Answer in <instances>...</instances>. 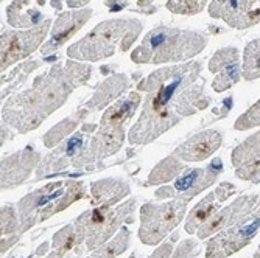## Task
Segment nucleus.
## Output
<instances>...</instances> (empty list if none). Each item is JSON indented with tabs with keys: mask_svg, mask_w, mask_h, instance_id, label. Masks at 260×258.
<instances>
[{
	"mask_svg": "<svg viewBox=\"0 0 260 258\" xmlns=\"http://www.w3.org/2000/svg\"><path fill=\"white\" fill-rule=\"evenodd\" d=\"M106 4H108L109 11H120V10H123V8L128 7L126 0H108Z\"/></svg>",
	"mask_w": 260,
	"mask_h": 258,
	"instance_id": "nucleus-32",
	"label": "nucleus"
},
{
	"mask_svg": "<svg viewBox=\"0 0 260 258\" xmlns=\"http://www.w3.org/2000/svg\"><path fill=\"white\" fill-rule=\"evenodd\" d=\"M200 61L164 67L139 84L147 92L140 117L128 132L131 145H147L172 129L178 122L203 110L210 103L204 93V80L200 78Z\"/></svg>",
	"mask_w": 260,
	"mask_h": 258,
	"instance_id": "nucleus-1",
	"label": "nucleus"
},
{
	"mask_svg": "<svg viewBox=\"0 0 260 258\" xmlns=\"http://www.w3.org/2000/svg\"><path fill=\"white\" fill-rule=\"evenodd\" d=\"M207 44L206 36L169 27H156L133 52L136 64H164L181 62L193 58Z\"/></svg>",
	"mask_w": 260,
	"mask_h": 258,
	"instance_id": "nucleus-4",
	"label": "nucleus"
},
{
	"mask_svg": "<svg viewBox=\"0 0 260 258\" xmlns=\"http://www.w3.org/2000/svg\"><path fill=\"white\" fill-rule=\"evenodd\" d=\"M223 171V162L220 157L214 159L209 165L203 168H193V170H185L182 176H179L173 187H164L156 192L157 199L165 198H179L184 201H192L197 195H200L203 190L209 189V187L215 182L218 174Z\"/></svg>",
	"mask_w": 260,
	"mask_h": 258,
	"instance_id": "nucleus-10",
	"label": "nucleus"
},
{
	"mask_svg": "<svg viewBox=\"0 0 260 258\" xmlns=\"http://www.w3.org/2000/svg\"><path fill=\"white\" fill-rule=\"evenodd\" d=\"M223 142V135L217 129H207L190 137L176 148L175 156L184 162H201L214 154Z\"/></svg>",
	"mask_w": 260,
	"mask_h": 258,
	"instance_id": "nucleus-17",
	"label": "nucleus"
},
{
	"mask_svg": "<svg viewBox=\"0 0 260 258\" xmlns=\"http://www.w3.org/2000/svg\"><path fill=\"white\" fill-rule=\"evenodd\" d=\"M59 2H61V0H53V2H52V7H53V5H55V8H56V10H58V8H59V7H61V5H59Z\"/></svg>",
	"mask_w": 260,
	"mask_h": 258,
	"instance_id": "nucleus-35",
	"label": "nucleus"
},
{
	"mask_svg": "<svg viewBox=\"0 0 260 258\" xmlns=\"http://www.w3.org/2000/svg\"><path fill=\"white\" fill-rule=\"evenodd\" d=\"M232 165L240 179L260 183V131L234 148Z\"/></svg>",
	"mask_w": 260,
	"mask_h": 258,
	"instance_id": "nucleus-15",
	"label": "nucleus"
},
{
	"mask_svg": "<svg viewBox=\"0 0 260 258\" xmlns=\"http://www.w3.org/2000/svg\"><path fill=\"white\" fill-rule=\"evenodd\" d=\"M209 14L235 30H246L260 22V0H212Z\"/></svg>",
	"mask_w": 260,
	"mask_h": 258,
	"instance_id": "nucleus-12",
	"label": "nucleus"
},
{
	"mask_svg": "<svg viewBox=\"0 0 260 258\" xmlns=\"http://www.w3.org/2000/svg\"><path fill=\"white\" fill-rule=\"evenodd\" d=\"M7 16L10 25L16 28H28L42 20V14L30 7V0H13L7 10Z\"/></svg>",
	"mask_w": 260,
	"mask_h": 258,
	"instance_id": "nucleus-22",
	"label": "nucleus"
},
{
	"mask_svg": "<svg viewBox=\"0 0 260 258\" xmlns=\"http://www.w3.org/2000/svg\"><path fill=\"white\" fill-rule=\"evenodd\" d=\"M140 104V95L137 92H131L126 97L120 98L112 104L102 117V123L97 134L92 137L87 150H83L78 157L72 160L75 168L84 165H93L95 162L103 160L120 150L125 142L126 129L125 125L134 115Z\"/></svg>",
	"mask_w": 260,
	"mask_h": 258,
	"instance_id": "nucleus-3",
	"label": "nucleus"
},
{
	"mask_svg": "<svg viewBox=\"0 0 260 258\" xmlns=\"http://www.w3.org/2000/svg\"><path fill=\"white\" fill-rule=\"evenodd\" d=\"M84 195L86 187L78 180H56L35 190L17 204L22 232L62 212L75 201L84 198Z\"/></svg>",
	"mask_w": 260,
	"mask_h": 258,
	"instance_id": "nucleus-6",
	"label": "nucleus"
},
{
	"mask_svg": "<svg viewBox=\"0 0 260 258\" xmlns=\"http://www.w3.org/2000/svg\"><path fill=\"white\" fill-rule=\"evenodd\" d=\"M153 4V0H137V5H140L142 8L144 7H150Z\"/></svg>",
	"mask_w": 260,
	"mask_h": 258,
	"instance_id": "nucleus-34",
	"label": "nucleus"
},
{
	"mask_svg": "<svg viewBox=\"0 0 260 258\" xmlns=\"http://www.w3.org/2000/svg\"><path fill=\"white\" fill-rule=\"evenodd\" d=\"M77 258H80V256H77Z\"/></svg>",
	"mask_w": 260,
	"mask_h": 258,
	"instance_id": "nucleus-37",
	"label": "nucleus"
},
{
	"mask_svg": "<svg viewBox=\"0 0 260 258\" xmlns=\"http://www.w3.org/2000/svg\"><path fill=\"white\" fill-rule=\"evenodd\" d=\"M207 0H169L167 8L175 14L193 16L203 11Z\"/></svg>",
	"mask_w": 260,
	"mask_h": 258,
	"instance_id": "nucleus-28",
	"label": "nucleus"
},
{
	"mask_svg": "<svg viewBox=\"0 0 260 258\" xmlns=\"http://www.w3.org/2000/svg\"><path fill=\"white\" fill-rule=\"evenodd\" d=\"M140 30L142 23L136 19L102 22L81 41L70 45L67 55L70 59L95 62L112 56L117 49L125 53L137 39Z\"/></svg>",
	"mask_w": 260,
	"mask_h": 258,
	"instance_id": "nucleus-5",
	"label": "nucleus"
},
{
	"mask_svg": "<svg viewBox=\"0 0 260 258\" xmlns=\"http://www.w3.org/2000/svg\"><path fill=\"white\" fill-rule=\"evenodd\" d=\"M90 0H67V5L70 8H78V7H83V5H87Z\"/></svg>",
	"mask_w": 260,
	"mask_h": 258,
	"instance_id": "nucleus-33",
	"label": "nucleus"
},
{
	"mask_svg": "<svg viewBox=\"0 0 260 258\" xmlns=\"http://www.w3.org/2000/svg\"><path fill=\"white\" fill-rule=\"evenodd\" d=\"M209 70L215 73V80L212 83V89L215 92H224L235 86L243 77L240 70V53L234 47L218 50L209 61Z\"/></svg>",
	"mask_w": 260,
	"mask_h": 258,
	"instance_id": "nucleus-14",
	"label": "nucleus"
},
{
	"mask_svg": "<svg viewBox=\"0 0 260 258\" xmlns=\"http://www.w3.org/2000/svg\"><path fill=\"white\" fill-rule=\"evenodd\" d=\"M258 204H260V195L240 196L239 199H235L231 205L224 207L223 210H218V212L212 216L209 221H206L197 232L198 238L206 240L210 235H214V233H218L220 230H223L226 227H231L239 219H242L243 216L251 213L254 208H257Z\"/></svg>",
	"mask_w": 260,
	"mask_h": 258,
	"instance_id": "nucleus-13",
	"label": "nucleus"
},
{
	"mask_svg": "<svg viewBox=\"0 0 260 258\" xmlns=\"http://www.w3.org/2000/svg\"><path fill=\"white\" fill-rule=\"evenodd\" d=\"M185 210L187 201L179 198L164 204H145L140 208V241L147 246L159 244L175 230V227H178L185 215Z\"/></svg>",
	"mask_w": 260,
	"mask_h": 258,
	"instance_id": "nucleus-8",
	"label": "nucleus"
},
{
	"mask_svg": "<svg viewBox=\"0 0 260 258\" xmlns=\"http://www.w3.org/2000/svg\"><path fill=\"white\" fill-rule=\"evenodd\" d=\"M90 16H92V11L89 8L62 13L55 22L50 41L47 42L45 45H42L41 53L42 55H49L50 52L58 50L59 47L64 45V42H67L84 25Z\"/></svg>",
	"mask_w": 260,
	"mask_h": 258,
	"instance_id": "nucleus-18",
	"label": "nucleus"
},
{
	"mask_svg": "<svg viewBox=\"0 0 260 258\" xmlns=\"http://www.w3.org/2000/svg\"><path fill=\"white\" fill-rule=\"evenodd\" d=\"M129 193V185L120 179H103L90 187L92 205H114Z\"/></svg>",
	"mask_w": 260,
	"mask_h": 258,
	"instance_id": "nucleus-20",
	"label": "nucleus"
},
{
	"mask_svg": "<svg viewBox=\"0 0 260 258\" xmlns=\"http://www.w3.org/2000/svg\"><path fill=\"white\" fill-rule=\"evenodd\" d=\"M175 240H176V235L172 238V241H167V243H164L162 246H159L156 249V252L151 255V258H172L173 256V244H175Z\"/></svg>",
	"mask_w": 260,
	"mask_h": 258,
	"instance_id": "nucleus-31",
	"label": "nucleus"
},
{
	"mask_svg": "<svg viewBox=\"0 0 260 258\" xmlns=\"http://www.w3.org/2000/svg\"><path fill=\"white\" fill-rule=\"evenodd\" d=\"M260 126V100L252 104L243 115H240L234 123V129L237 131H246L251 128Z\"/></svg>",
	"mask_w": 260,
	"mask_h": 258,
	"instance_id": "nucleus-29",
	"label": "nucleus"
},
{
	"mask_svg": "<svg viewBox=\"0 0 260 258\" xmlns=\"http://www.w3.org/2000/svg\"><path fill=\"white\" fill-rule=\"evenodd\" d=\"M126 86H128V78L125 75H117V77H112L108 81H105L100 86V89L95 92V95L89 100V103L86 106V114L90 110L103 109L114 98L119 97L120 93L126 89Z\"/></svg>",
	"mask_w": 260,
	"mask_h": 258,
	"instance_id": "nucleus-21",
	"label": "nucleus"
},
{
	"mask_svg": "<svg viewBox=\"0 0 260 258\" xmlns=\"http://www.w3.org/2000/svg\"><path fill=\"white\" fill-rule=\"evenodd\" d=\"M90 73L89 65L75 61L53 65L47 73L38 77L28 90L7 101L2 109L4 122L22 134L36 129L66 103L70 93L89 80Z\"/></svg>",
	"mask_w": 260,
	"mask_h": 258,
	"instance_id": "nucleus-2",
	"label": "nucleus"
},
{
	"mask_svg": "<svg viewBox=\"0 0 260 258\" xmlns=\"http://www.w3.org/2000/svg\"><path fill=\"white\" fill-rule=\"evenodd\" d=\"M252 258H260V249H257V252H255V255Z\"/></svg>",
	"mask_w": 260,
	"mask_h": 258,
	"instance_id": "nucleus-36",
	"label": "nucleus"
},
{
	"mask_svg": "<svg viewBox=\"0 0 260 258\" xmlns=\"http://www.w3.org/2000/svg\"><path fill=\"white\" fill-rule=\"evenodd\" d=\"M22 232V226L16 218V210L13 205L7 204L2 207V253H5L10 246L17 240Z\"/></svg>",
	"mask_w": 260,
	"mask_h": 258,
	"instance_id": "nucleus-24",
	"label": "nucleus"
},
{
	"mask_svg": "<svg viewBox=\"0 0 260 258\" xmlns=\"http://www.w3.org/2000/svg\"><path fill=\"white\" fill-rule=\"evenodd\" d=\"M129 240H131L129 229L122 227L120 232L115 235V238L109 240L108 243H105L103 246L95 249L89 258H115V256H119L120 253H123L128 249Z\"/></svg>",
	"mask_w": 260,
	"mask_h": 258,
	"instance_id": "nucleus-25",
	"label": "nucleus"
},
{
	"mask_svg": "<svg viewBox=\"0 0 260 258\" xmlns=\"http://www.w3.org/2000/svg\"><path fill=\"white\" fill-rule=\"evenodd\" d=\"M235 192H237V187L231 182H221L215 192H210L203 201H200L193 208L192 212L188 213L187 221H185V232L187 233H195L198 232V229L209 221L212 216H214L218 210H220V204L224 202L228 198H231Z\"/></svg>",
	"mask_w": 260,
	"mask_h": 258,
	"instance_id": "nucleus-16",
	"label": "nucleus"
},
{
	"mask_svg": "<svg viewBox=\"0 0 260 258\" xmlns=\"http://www.w3.org/2000/svg\"><path fill=\"white\" fill-rule=\"evenodd\" d=\"M77 126H78V120H75V119L62 120L61 123H58L55 128H52L49 132L44 135V145L47 148H53L55 145H58L59 142H62L64 137L69 135Z\"/></svg>",
	"mask_w": 260,
	"mask_h": 258,
	"instance_id": "nucleus-27",
	"label": "nucleus"
},
{
	"mask_svg": "<svg viewBox=\"0 0 260 258\" xmlns=\"http://www.w3.org/2000/svg\"><path fill=\"white\" fill-rule=\"evenodd\" d=\"M41 156L30 148L19 151L2 160V189H11L28 179L33 168L38 165Z\"/></svg>",
	"mask_w": 260,
	"mask_h": 258,
	"instance_id": "nucleus-19",
	"label": "nucleus"
},
{
	"mask_svg": "<svg viewBox=\"0 0 260 258\" xmlns=\"http://www.w3.org/2000/svg\"><path fill=\"white\" fill-rule=\"evenodd\" d=\"M242 67V73L246 81L260 78V39H254L246 45Z\"/></svg>",
	"mask_w": 260,
	"mask_h": 258,
	"instance_id": "nucleus-26",
	"label": "nucleus"
},
{
	"mask_svg": "<svg viewBox=\"0 0 260 258\" xmlns=\"http://www.w3.org/2000/svg\"><path fill=\"white\" fill-rule=\"evenodd\" d=\"M182 171H185V167L178 160L176 156H170L167 159H164L162 162H159L156 168L150 173L148 185H157V183L169 182V180L175 179L176 176H179Z\"/></svg>",
	"mask_w": 260,
	"mask_h": 258,
	"instance_id": "nucleus-23",
	"label": "nucleus"
},
{
	"mask_svg": "<svg viewBox=\"0 0 260 258\" xmlns=\"http://www.w3.org/2000/svg\"><path fill=\"white\" fill-rule=\"evenodd\" d=\"M260 232V207L231 227L220 230L206 246V258H228L248 246Z\"/></svg>",
	"mask_w": 260,
	"mask_h": 258,
	"instance_id": "nucleus-9",
	"label": "nucleus"
},
{
	"mask_svg": "<svg viewBox=\"0 0 260 258\" xmlns=\"http://www.w3.org/2000/svg\"><path fill=\"white\" fill-rule=\"evenodd\" d=\"M200 250V244L195 240H185L179 244L172 258H197Z\"/></svg>",
	"mask_w": 260,
	"mask_h": 258,
	"instance_id": "nucleus-30",
	"label": "nucleus"
},
{
	"mask_svg": "<svg viewBox=\"0 0 260 258\" xmlns=\"http://www.w3.org/2000/svg\"><path fill=\"white\" fill-rule=\"evenodd\" d=\"M136 210V201L129 199L117 208L111 205H97L95 208L87 210L81 216H78L74 224L83 233L86 247L89 250H95L115 233L123 223H133V213Z\"/></svg>",
	"mask_w": 260,
	"mask_h": 258,
	"instance_id": "nucleus-7",
	"label": "nucleus"
},
{
	"mask_svg": "<svg viewBox=\"0 0 260 258\" xmlns=\"http://www.w3.org/2000/svg\"><path fill=\"white\" fill-rule=\"evenodd\" d=\"M52 25L50 20H45L42 25L27 30V31H14L7 30L0 36V42H2V49H0V55H2V61H0V67L7 68L13 62H17L23 58L31 55L44 38L49 33V28Z\"/></svg>",
	"mask_w": 260,
	"mask_h": 258,
	"instance_id": "nucleus-11",
	"label": "nucleus"
}]
</instances>
